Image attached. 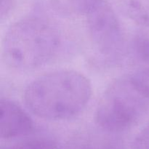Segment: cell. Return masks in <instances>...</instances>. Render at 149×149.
<instances>
[{
    "label": "cell",
    "instance_id": "6da1fadb",
    "mask_svg": "<svg viewBox=\"0 0 149 149\" xmlns=\"http://www.w3.org/2000/svg\"><path fill=\"white\" fill-rule=\"evenodd\" d=\"M93 93L90 80L74 70H61L42 75L29 83L24 103L33 114L49 121H63L79 114Z\"/></svg>",
    "mask_w": 149,
    "mask_h": 149
},
{
    "label": "cell",
    "instance_id": "7a4b0ae2",
    "mask_svg": "<svg viewBox=\"0 0 149 149\" xmlns=\"http://www.w3.org/2000/svg\"><path fill=\"white\" fill-rule=\"evenodd\" d=\"M61 42V33L51 22L39 17H26L12 24L6 31L2 58L11 68L36 69L58 54Z\"/></svg>",
    "mask_w": 149,
    "mask_h": 149
},
{
    "label": "cell",
    "instance_id": "3957f363",
    "mask_svg": "<svg viewBox=\"0 0 149 149\" xmlns=\"http://www.w3.org/2000/svg\"><path fill=\"white\" fill-rule=\"evenodd\" d=\"M148 101L130 76L116 79L106 87L97 103L96 123L109 132L127 130L144 116Z\"/></svg>",
    "mask_w": 149,
    "mask_h": 149
},
{
    "label": "cell",
    "instance_id": "277c9868",
    "mask_svg": "<svg viewBox=\"0 0 149 149\" xmlns=\"http://www.w3.org/2000/svg\"><path fill=\"white\" fill-rule=\"evenodd\" d=\"M95 49L103 58L116 59L122 54L125 37L113 7L106 0H88L84 13Z\"/></svg>",
    "mask_w": 149,
    "mask_h": 149
},
{
    "label": "cell",
    "instance_id": "5b68a950",
    "mask_svg": "<svg viewBox=\"0 0 149 149\" xmlns=\"http://www.w3.org/2000/svg\"><path fill=\"white\" fill-rule=\"evenodd\" d=\"M33 130V121L18 104L8 99L1 100L0 135L2 139L25 136L30 134Z\"/></svg>",
    "mask_w": 149,
    "mask_h": 149
},
{
    "label": "cell",
    "instance_id": "8992f818",
    "mask_svg": "<svg viewBox=\"0 0 149 149\" xmlns=\"http://www.w3.org/2000/svg\"><path fill=\"white\" fill-rule=\"evenodd\" d=\"M116 7L140 26L149 27V0H111Z\"/></svg>",
    "mask_w": 149,
    "mask_h": 149
},
{
    "label": "cell",
    "instance_id": "52a82bcc",
    "mask_svg": "<svg viewBox=\"0 0 149 149\" xmlns=\"http://www.w3.org/2000/svg\"><path fill=\"white\" fill-rule=\"evenodd\" d=\"M131 45L135 58L141 62L149 65V36L136 35Z\"/></svg>",
    "mask_w": 149,
    "mask_h": 149
},
{
    "label": "cell",
    "instance_id": "ba28073f",
    "mask_svg": "<svg viewBox=\"0 0 149 149\" xmlns=\"http://www.w3.org/2000/svg\"><path fill=\"white\" fill-rule=\"evenodd\" d=\"M4 149H59L58 145L48 139H34L17 143Z\"/></svg>",
    "mask_w": 149,
    "mask_h": 149
},
{
    "label": "cell",
    "instance_id": "9c48e42d",
    "mask_svg": "<svg viewBox=\"0 0 149 149\" xmlns=\"http://www.w3.org/2000/svg\"><path fill=\"white\" fill-rule=\"evenodd\" d=\"M139 91L149 100V67L130 76Z\"/></svg>",
    "mask_w": 149,
    "mask_h": 149
},
{
    "label": "cell",
    "instance_id": "30bf717a",
    "mask_svg": "<svg viewBox=\"0 0 149 149\" xmlns=\"http://www.w3.org/2000/svg\"><path fill=\"white\" fill-rule=\"evenodd\" d=\"M132 149H149V125L135 137Z\"/></svg>",
    "mask_w": 149,
    "mask_h": 149
},
{
    "label": "cell",
    "instance_id": "8fae6325",
    "mask_svg": "<svg viewBox=\"0 0 149 149\" xmlns=\"http://www.w3.org/2000/svg\"><path fill=\"white\" fill-rule=\"evenodd\" d=\"M15 5V0H1L0 7V17L4 20L11 13Z\"/></svg>",
    "mask_w": 149,
    "mask_h": 149
}]
</instances>
